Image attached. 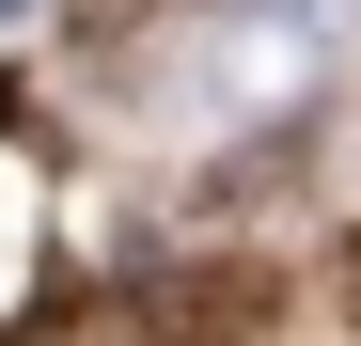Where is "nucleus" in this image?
<instances>
[{
    "instance_id": "obj_1",
    "label": "nucleus",
    "mask_w": 361,
    "mask_h": 346,
    "mask_svg": "<svg viewBox=\"0 0 361 346\" xmlns=\"http://www.w3.org/2000/svg\"><path fill=\"white\" fill-rule=\"evenodd\" d=\"M157 346H252L267 330V268H189V283H157Z\"/></svg>"
},
{
    "instance_id": "obj_2",
    "label": "nucleus",
    "mask_w": 361,
    "mask_h": 346,
    "mask_svg": "<svg viewBox=\"0 0 361 346\" xmlns=\"http://www.w3.org/2000/svg\"><path fill=\"white\" fill-rule=\"evenodd\" d=\"M345 330H361V237H345Z\"/></svg>"
}]
</instances>
